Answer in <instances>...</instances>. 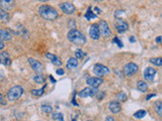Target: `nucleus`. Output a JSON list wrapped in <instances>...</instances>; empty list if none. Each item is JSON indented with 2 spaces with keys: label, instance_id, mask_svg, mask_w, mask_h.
Returning a JSON list of instances; mask_svg holds the SVG:
<instances>
[{
  "label": "nucleus",
  "instance_id": "1",
  "mask_svg": "<svg viewBox=\"0 0 162 121\" xmlns=\"http://www.w3.org/2000/svg\"><path fill=\"white\" fill-rule=\"evenodd\" d=\"M39 14L45 20H50V21L57 19L59 16L57 10L54 7L49 5H41L39 7Z\"/></svg>",
  "mask_w": 162,
  "mask_h": 121
},
{
  "label": "nucleus",
  "instance_id": "2",
  "mask_svg": "<svg viewBox=\"0 0 162 121\" xmlns=\"http://www.w3.org/2000/svg\"><path fill=\"white\" fill-rule=\"evenodd\" d=\"M67 38L69 40V42L76 44V46H82L86 42V38L84 34L81 31H79L78 29L69 30L68 34H67Z\"/></svg>",
  "mask_w": 162,
  "mask_h": 121
},
{
  "label": "nucleus",
  "instance_id": "3",
  "mask_svg": "<svg viewBox=\"0 0 162 121\" xmlns=\"http://www.w3.org/2000/svg\"><path fill=\"white\" fill-rule=\"evenodd\" d=\"M23 94V88L21 86H14V87L10 88L8 90L7 94H6V97H7L8 101L14 102L16 100H18Z\"/></svg>",
  "mask_w": 162,
  "mask_h": 121
},
{
  "label": "nucleus",
  "instance_id": "4",
  "mask_svg": "<svg viewBox=\"0 0 162 121\" xmlns=\"http://www.w3.org/2000/svg\"><path fill=\"white\" fill-rule=\"evenodd\" d=\"M97 25H98V29H99V33L102 38H108L112 36V30H110V25H108V23L105 20H99Z\"/></svg>",
  "mask_w": 162,
  "mask_h": 121
},
{
  "label": "nucleus",
  "instance_id": "5",
  "mask_svg": "<svg viewBox=\"0 0 162 121\" xmlns=\"http://www.w3.org/2000/svg\"><path fill=\"white\" fill-rule=\"evenodd\" d=\"M139 71V67L135 63H128L123 68V73L126 77H131Z\"/></svg>",
  "mask_w": 162,
  "mask_h": 121
},
{
  "label": "nucleus",
  "instance_id": "6",
  "mask_svg": "<svg viewBox=\"0 0 162 121\" xmlns=\"http://www.w3.org/2000/svg\"><path fill=\"white\" fill-rule=\"evenodd\" d=\"M93 73L97 77H103L105 75L110 74V69L105 66L101 65V64H95L93 67Z\"/></svg>",
  "mask_w": 162,
  "mask_h": 121
},
{
  "label": "nucleus",
  "instance_id": "7",
  "mask_svg": "<svg viewBox=\"0 0 162 121\" xmlns=\"http://www.w3.org/2000/svg\"><path fill=\"white\" fill-rule=\"evenodd\" d=\"M98 93L97 88H92V87H86L83 90L79 92V97L80 98H86V97H93Z\"/></svg>",
  "mask_w": 162,
  "mask_h": 121
},
{
  "label": "nucleus",
  "instance_id": "8",
  "mask_svg": "<svg viewBox=\"0 0 162 121\" xmlns=\"http://www.w3.org/2000/svg\"><path fill=\"white\" fill-rule=\"evenodd\" d=\"M15 6V0H0V9L8 12Z\"/></svg>",
  "mask_w": 162,
  "mask_h": 121
},
{
  "label": "nucleus",
  "instance_id": "9",
  "mask_svg": "<svg viewBox=\"0 0 162 121\" xmlns=\"http://www.w3.org/2000/svg\"><path fill=\"white\" fill-rule=\"evenodd\" d=\"M116 29H117V31H118L119 33H124L125 31H127V30L129 29L128 22L125 21V20H123L122 18H119V19H117Z\"/></svg>",
  "mask_w": 162,
  "mask_h": 121
},
{
  "label": "nucleus",
  "instance_id": "10",
  "mask_svg": "<svg viewBox=\"0 0 162 121\" xmlns=\"http://www.w3.org/2000/svg\"><path fill=\"white\" fill-rule=\"evenodd\" d=\"M28 63H30V67L32 69L36 72L37 74H41L43 71V64L41 62H39L36 59H32V58H28Z\"/></svg>",
  "mask_w": 162,
  "mask_h": 121
},
{
  "label": "nucleus",
  "instance_id": "11",
  "mask_svg": "<svg viewBox=\"0 0 162 121\" xmlns=\"http://www.w3.org/2000/svg\"><path fill=\"white\" fill-rule=\"evenodd\" d=\"M156 74H157V71L154 68L148 67L144 70V78L146 79V81H149V82L154 81Z\"/></svg>",
  "mask_w": 162,
  "mask_h": 121
},
{
  "label": "nucleus",
  "instance_id": "12",
  "mask_svg": "<svg viewBox=\"0 0 162 121\" xmlns=\"http://www.w3.org/2000/svg\"><path fill=\"white\" fill-rule=\"evenodd\" d=\"M102 83H103V80L99 77H89L86 80V84L92 88H98Z\"/></svg>",
  "mask_w": 162,
  "mask_h": 121
},
{
  "label": "nucleus",
  "instance_id": "13",
  "mask_svg": "<svg viewBox=\"0 0 162 121\" xmlns=\"http://www.w3.org/2000/svg\"><path fill=\"white\" fill-rule=\"evenodd\" d=\"M89 36L91 40H97L100 36L99 33V29H98V25L97 23H93L90 25L89 27Z\"/></svg>",
  "mask_w": 162,
  "mask_h": 121
},
{
  "label": "nucleus",
  "instance_id": "14",
  "mask_svg": "<svg viewBox=\"0 0 162 121\" xmlns=\"http://www.w3.org/2000/svg\"><path fill=\"white\" fill-rule=\"evenodd\" d=\"M60 8L64 13L66 14H73L75 12V6L70 2H64L60 4Z\"/></svg>",
  "mask_w": 162,
  "mask_h": 121
},
{
  "label": "nucleus",
  "instance_id": "15",
  "mask_svg": "<svg viewBox=\"0 0 162 121\" xmlns=\"http://www.w3.org/2000/svg\"><path fill=\"white\" fill-rule=\"evenodd\" d=\"M108 109L112 113L117 114V113H120L121 110H122V107H121V104L117 101H112L110 102L108 104Z\"/></svg>",
  "mask_w": 162,
  "mask_h": 121
},
{
  "label": "nucleus",
  "instance_id": "16",
  "mask_svg": "<svg viewBox=\"0 0 162 121\" xmlns=\"http://www.w3.org/2000/svg\"><path fill=\"white\" fill-rule=\"evenodd\" d=\"M0 64L4 66H10L11 60H10V56L8 52H2L0 53Z\"/></svg>",
  "mask_w": 162,
  "mask_h": 121
},
{
  "label": "nucleus",
  "instance_id": "17",
  "mask_svg": "<svg viewBox=\"0 0 162 121\" xmlns=\"http://www.w3.org/2000/svg\"><path fill=\"white\" fill-rule=\"evenodd\" d=\"M46 57L51 62H52L53 65H55V66H61V65H62V61H61V59L59 58L58 56H56V55L51 54V53H47Z\"/></svg>",
  "mask_w": 162,
  "mask_h": 121
},
{
  "label": "nucleus",
  "instance_id": "18",
  "mask_svg": "<svg viewBox=\"0 0 162 121\" xmlns=\"http://www.w3.org/2000/svg\"><path fill=\"white\" fill-rule=\"evenodd\" d=\"M78 59L76 58H70L68 61H67L66 64V68L68 70H73V69H76L78 67Z\"/></svg>",
  "mask_w": 162,
  "mask_h": 121
},
{
  "label": "nucleus",
  "instance_id": "19",
  "mask_svg": "<svg viewBox=\"0 0 162 121\" xmlns=\"http://www.w3.org/2000/svg\"><path fill=\"white\" fill-rule=\"evenodd\" d=\"M0 40H3V42H8V40H11V36L7 30L0 28Z\"/></svg>",
  "mask_w": 162,
  "mask_h": 121
},
{
  "label": "nucleus",
  "instance_id": "20",
  "mask_svg": "<svg viewBox=\"0 0 162 121\" xmlns=\"http://www.w3.org/2000/svg\"><path fill=\"white\" fill-rule=\"evenodd\" d=\"M137 88H138L139 91L145 93V92L148 90V85H147V83L145 81H139L138 83H137Z\"/></svg>",
  "mask_w": 162,
  "mask_h": 121
},
{
  "label": "nucleus",
  "instance_id": "21",
  "mask_svg": "<svg viewBox=\"0 0 162 121\" xmlns=\"http://www.w3.org/2000/svg\"><path fill=\"white\" fill-rule=\"evenodd\" d=\"M9 20V13L4 10L0 9V21L1 22H7Z\"/></svg>",
  "mask_w": 162,
  "mask_h": 121
},
{
  "label": "nucleus",
  "instance_id": "22",
  "mask_svg": "<svg viewBox=\"0 0 162 121\" xmlns=\"http://www.w3.org/2000/svg\"><path fill=\"white\" fill-rule=\"evenodd\" d=\"M154 106H155V110H156L157 114L162 118V101H156Z\"/></svg>",
  "mask_w": 162,
  "mask_h": 121
},
{
  "label": "nucleus",
  "instance_id": "23",
  "mask_svg": "<svg viewBox=\"0 0 162 121\" xmlns=\"http://www.w3.org/2000/svg\"><path fill=\"white\" fill-rule=\"evenodd\" d=\"M41 110H42V111L44 112V113H46V114L52 113V112H53L52 106L48 105V104H43V105L41 106Z\"/></svg>",
  "mask_w": 162,
  "mask_h": 121
},
{
  "label": "nucleus",
  "instance_id": "24",
  "mask_svg": "<svg viewBox=\"0 0 162 121\" xmlns=\"http://www.w3.org/2000/svg\"><path fill=\"white\" fill-rule=\"evenodd\" d=\"M34 80L36 83L43 84V83H45V81H46V78H45L43 75H41V74H37V75L34 77Z\"/></svg>",
  "mask_w": 162,
  "mask_h": 121
},
{
  "label": "nucleus",
  "instance_id": "25",
  "mask_svg": "<svg viewBox=\"0 0 162 121\" xmlns=\"http://www.w3.org/2000/svg\"><path fill=\"white\" fill-rule=\"evenodd\" d=\"M147 114V112L145 110H138L134 113V117L137 118V119H141V118L145 117V115Z\"/></svg>",
  "mask_w": 162,
  "mask_h": 121
},
{
  "label": "nucleus",
  "instance_id": "26",
  "mask_svg": "<svg viewBox=\"0 0 162 121\" xmlns=\"http://www.w3.org/2000/svg\"><path fill=\"white\" fill-rule=\"evenodd\" d=\"M85 17H86V19L87 20H90V19H94V18H96L97 17V15L92 12L91 8H88L87 12H86V14H85Z\"/></svg>",
  "mask_w": 162,
  "mask_h": 121
},
{
  "label": "nucleus",
  "instance_id": "27",
  "mask_svg": "<svg viewBox=\"0 0 162 121\" xmlns=\"http://www.w3.org/2000/svg\"><path fill=\"white\" fill-rule=\"evenodd\" d=\"M150 63L153 64L154 66H157V67H161L162 58H152V59H150Z\"/></svg>",
  "mask_w": 162,
  "mask_h": 121
},
{
  "label": "nucleus",
  "instance_id": "28",
  "mask_svg": "<svg viewBox=\"0 0 162 121\" xmlns=\"http://www.w3.org/2000/svg\"><path fill=\"white\" fill-rule=\"evenodd\" d=\"M127 94L125 93V92H120V93L117 95V100L118 101H121V102H125L127 100Z\"/></svg>",
  "mask_w": 162,
  "mask_h": 121
},
{
  "label": "nucleus",
  "instance_id": "29",
  "mask_svg": "<svg viewBox=\"0 0 162 121\" xmlns=\"http://www.w3.org/2000/svg\"><path fill=\"white\" fill-rule=\"evenodd\" d=\"M53 119L55 120H59V121H64V118H63V114L60 113V112H54L52 114Z\"/></svg>",
  "mask_w": 162,
  "mask_h": 121
},
{
  "label": "nucleus",
  "instance_id": "30",
  "mask_svg": "<svg viewBox=\"0 0 162 121\" xmlns=\"http://www.w3.org/2000/svg\"><path fill=\"white\" fill-rule=\"evenodd\" d=\"M45 88H46V86H44L42 89H39V90L34 89V90H32V95H34V96H41V95H43V94H44V92H45Z\"/></svg>",
  "mask_w": 162,
  "mask_h": 121
},
{
  "label": "nucleus",
  "instance_id": "31",
  "mask_svg": "<svg viewBox=\"0 0 162 121\" xmlns=\"http://www.w3.org/2000/svg\"><path fill=\"white\" fill-rule=\"evenodd\" d=\"M84 56H85V54H84L81 50H76V52H75V58L76 59H82Z\"/></svg>",
  "mask_w": 162,
  "mask_h": 121
},
{
  "label": "nucleus",
  "instance_id": "32",
  "mask_svg": "<svg viewBox=\"0 0 162 121\" xmlns=\"http://www.w3.org/2000/svg\"><path fill=\"white\" fill-rule=\"evenodd\" d=\"M112 42H114V44H118V46H119V48H123V46H124V44H123V42H121L120 40H119V38H118V36H114V40H112Z\"/></svg>",
  "mask_w": 162,
  "mask_h": 121
},
{
  "label": "nucleus",
  "instance_id": "33",
  "mask_svg": "<svg viewBox=\"0 0 162 121\" xmlns=\"http://www.w3.org/2000/svg\"><path fill=\"white\" fill-rule=\"evenodd\" d=\"M68 27L71 28V29H75V28H76V23H75V20L74 19H70V20H69Z\"/></svg>",
  "mask_w": 162,
  "mask_h": 121
},
{
  "label": "nucleus",
  "instance_id": "34",
  "mask_svg": "<svg viewBox=\"0 0 162 121\" xmlns=\"http://www.w3.org/2000/svg\"><path fill=\"white\" fill-rule=\"evenodd\" d=\"M56 73H57V75L62 76V75H64L65 71H64L63 69H57V70H56Z\"/></svg>",
  "mask_w": 162,
  "mask_h": 121
},
{
  "label": "nucleus",
  "instance_id": "35",
  "mask_svg": "<svg viewBox=\"0 0 162 121\" xmlns=\"http://www.w3.org/2000/svg\"><path fill=\"white\" fill-rule=\"evenodd\" d=\"M0 104H2V105H5L6 104V101L4 100V97L1 93H0Z\"/></svg>",
  "mask_w": 162,
  "mask_h": 121
},
{
  "label": "nucleus",
  "instance_id": "36",
  "mask_svg": "<svg viewBox=\"0 0 162 121\" xmlns=\"http://www.w3.org/2000/svg\"><path fill=\"white\" fill-rule=\"evenodd\" d=\"M95 96H96V97H97V99H99V100H100V99H102V97H103V96H104V93H103V92H100V94H98V93H97Z\"/></svg>",
  "mask_w": 162,
  "mask_h": 121
},
{
  "label": "nucleus",
  "instance_id": "37",
  "mask_svg": "<svg viewBox=\"0 0 162 121\" xmlns=\"http://www.w3.org/2000/svg\"><path fill=\"white\" fill-rule=\"evenodd\" d=\"M4 46H5V44H4L3 40H0V51H1V50H3V49H4Z\"/></svg>",
  "mask_w": 162,
  "mask_h": 121
},
{
  "label": "nucleus",
  "instance_id": "38",
  "mask_svg": "<svg viewBox=\"0 0 162 121\" xmlns=\"http://www.w3.org/2000/svg\"><path fill=\"white\" fill-rule=\"evenodd\" d=\"M156 42L157 44H161L162 42V36H158V38H156Z\"/></svg>",
  "mask_w": 162,
  "mask_h": 121
},
{
  "label": "nucleus",
  "instance_id": "39",
  "mask_svg": "<svg viewBox=\"0 0 162 121\" xmlns=\"http://www.w3.org/2000/svg\"><path fill=\"white\" fill-rule=\"evenodd\" d=\"M105 121H116L114 119V117H112V116H108V117H106V119H105Z\"/></svg>",
  "mask_w": 162,
  "mask_h": 121
},
{
  "label": "nucleus",
  "instance_id": "40",
  "mask_svg": "<svg viewBox=\"0 0 162 121\" xmlns=\"http://www.w3.org/2000/svg\"><path fill=\"white\" fill-rule=\"evenodd\" d=\"M154 96H156V94H155V93H153V94H151V95H148V96H147V98H146V99H147V100H149V99H150V98L154 97Z\"/></svg>",
  "mask_w": 162,
  "mask_h": 121
},
{
  "label": "nucleus",
  "instance_id": "41",
  "mask_svg": "<svg viewBox=\"0 0 162 121\" xmlns=\"http://www.w3.org/2000/svg\"><path fill=\"white\" fill-rule=\"evenodd\" d=\"M130 42H135V38H134V36H131V38H130Z\"/></svg>",
  "mask_w": 162,
  "mask_h": 121
},
{
  "label": "nucleus",
  "instance_id": "42",
  "mask_svg": "<svg viewBox=\"0 0 162 121\" xmlns=\"http://www.w3.org/2000/svg\"><path fill=\"white\" fill-rule=\"evenodd\" d=\"M95 2H101V1H104V0H94Z\"/></svg>",
  "mask_w": 162,
  "mask_h": 121
},
{
  "label": "nucleus",
  "instance_id": "43",
  "mask_svg": "<svg viewBox=\"0 0 162 121\" xmlns=\"http://www.w3.org/2000/svg\"><path fill=\"white\" fill-rule=\"evenodd\" d=\"M40 1H42V2H47V1H49V0H40Z\"/></svg>",
  "mask_w": 162,
  "mask_h": 121
},
{
  "label": "nucleus",
  "instance_id": "44",
  "mask_svg": "<svg viewBox=\"0 0 162 121\" xmlns=\"http://www.w3.org/2000/svg\"><path fill=\"white\" fill-rule=\"evenodd\" d=\"M73 121H76V120H73Z\"/></svg>",
  "mask_w": 162,
  "mask_h": 121
}]
</instances>
